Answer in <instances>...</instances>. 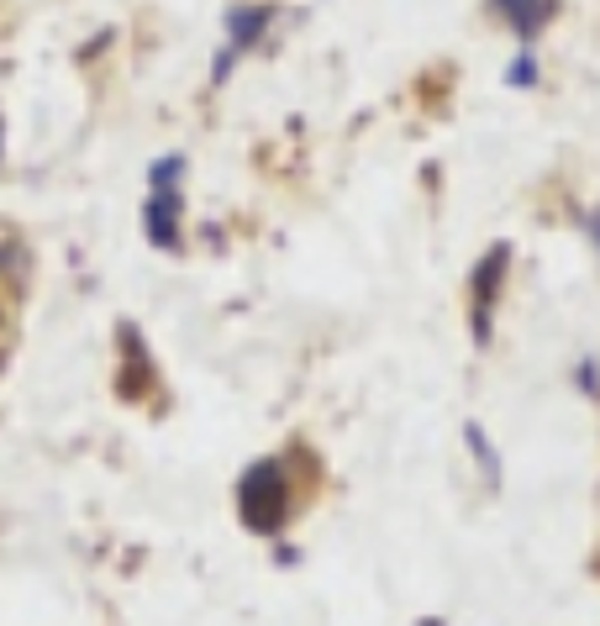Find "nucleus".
Masks as SVG:
<instances>
[{
    "instance_id": "obj_2",
    "label": "nucleus",
    "mask_w": 600,
    "mask_h": 626,
    "mask_svg": "<svg viewBox=\"0 0 600 626\" xmlns=\"http://www.w3.org/2000/svg\"><path fill=\"white\" fill-rule=\"evenodd\" d=\"M506 263H511V248L496 243L490 253L480 259L474 280H469V305H474V343H490V311L500 301V284H506Z\"/></svg>"
},
{
    "instance_id": "obj_9",
    "label": "nucleus",
    "mask_w": 600,
    "mask_h": 626,
    "mask_svg": "<svg viewBox=\"0 0 600 626\" xmlns=\"http://www.w3.org/2000/svg\"><path fill=\"white\" fill-rule=\"evenodd\" d=\"M506 84H517V90H532V84H538V59H532V53H521V59L511 63Z\"/></svg>"
},
{
    "instance_id": "obj_6",
    "label": "nucleus",
    "mask_w": 600,
    "mask_h": 626,
    "mask_svg": "<svg viewBox=\"0 0 600 626\" xmlns=\"http://www.w3.org/2000/svg\"><path fill=\"white\" fill-rule=\"evenodd\" d=\"M121 347H127V374H121V395H142L153 380L148 364V343H138V326H121Z\"/></svg>"
},
{
    "instance_id": "obj_10",
    "label": "nucleus",
    "mask_w": 600,
    "mask_h": 626,
    "mask_svg": "<svg viewBox=\"0 0 600 626\" xmlns=\"http://www.w3.org/2000/svg\"><path fill=\"white\" fill-rule=\"evenodd\" d=\"M574 384H580L590 401H600V364H596V359H580V368H574Z\"/></svg>"
},
{
    "instance_id": "obj_3",
    "label": "nucleus",
    "mask_w": 600,
    "mask_h": 626,
    "mask_svg": "<svg viewBox=\"0 0 600 626\" xmlns=\"http://www.w3.org/2000/svg\"><path fill=\"white\" fill-rule=\"evenodd\" d=\"M142 232L153 248H180V190H153L142 205Z\"/></svg>"
},
{
    "instance_id": "obj_7",
    "label": "nucleus",
    "mask_w": 600,
    "mask_h": 626,
    "mask_svg": "<svg viewBox=\"0 0 600 626\" xmlns=\"http://www.w3.org/2000/svg\"><path fill=\"white\" fill-rule=\"evenodd\" d=\"M463 443H469V453H474L484 485L500 489V458H496V447H490V437H484V426L480 422H463Z\"/></svg>"
},
{
    "instance_id": "obj_8",
    "label": "nucleus",
    "mask_w": 600,
    "mask_h": 626,
    "mask_svg": "<svg viewBox=\"0 0 600 626\" xmlns=\"http://www.w3.org/2000/svg\"><path fill=\"white\" fill-rule=\"evenodd\" d=\"M180 180H184V159H180V153H169V159H159L153 169H148V184H153V190H174Z\"/></svg>"
},
{
    "instance_id": "obj_1",
    "label": "nucleus",
    "mask_w": 600,
    "mask_h": 626,
    "mask_svg": "<svg viewBox=\"0 0 600 626\" xmlns=\"http://www.w3.org/2000/svg\"><path fill=\"white\" fill-rule=\"evenodd\" d=\"M238 516L248 532L274 537L290 522V468L280 458H259V464L242 468L238 479Z\"/></svg>"
},
{
    "instance_id": "obj_5",
    "label": "nucleus",
    "mask_w": 600,
    "mask_h": 626,
    "mask_svg": "<svg viewBox=\"0 0 600 626\" xmlns=\"http://www.w3.org/2000/svg\"><path fill=\"white\" fill-rule=\"evenodd\" d=\"M269 21H274V6H238V11H227V48L248 53L269 32Z\"/></svg>"
},
{
    "instance_id": "obj_4",
    "label": "nucleus",
    "mask_w": 600,
    "mask_h": 626,
    "mask_svg": "<svg viewBox=\"0 0 600 626\" xmlns=\"http://www.w3.org/2000/svg\"><path fill=\"white\" fill-rule=\"evenodd\" d=\"M553 6L559 0H490V11H496L506 27H517L521 38H538L548 17H553Z\"/></svg>"
},
{
    "instance_id": "obj_11",
    "label": "nucleus",
    "mask_w": 600,
    "mask_h": 626,
    "mask_svg": "<svg viewBox=\"0 0 600 626\" xmlns=\"http://www.w3.org/2000/svg\"><path fill=\"white\" fill-rule=\"evenodd\" d=\"M0 148H6V122H0Z\"/></svg>"
}]
</instances>
